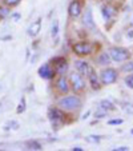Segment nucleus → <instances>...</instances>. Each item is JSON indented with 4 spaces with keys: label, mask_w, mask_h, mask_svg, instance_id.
Wrapping results in <instances>:
<instances>
[{
    "label": "nucleus",
    "mask_w": 133,
    "mask_h": 151,
    "mask_svg": "<svg viewBox=\"0 0 133 151\" xmlns=\"http://www.w3.org/2000/svg\"><path fill=\"white\" fill-rule=\"evenodd\" d=\"M56 106L64 112H76L83 109V99L79 94H65L56 100Z\"/></svg>",
    "instance_id": "obj_1"
},
{
    "label": "nucleus",
    "mask_w": 133,
    "mask_h": 151,
    "mask_svg": "<svg viewBox=\"0 0 133 151\" xmlns=\"http://www.w3.org/2000/svg\"><path fill=\"white\" fill-rule=\"evenodd\" d=\"M68 80H69V86H71V91L73 92V94L80 95L87 90L88 82L85 80V76L80 75L77 71H73L72 74H69Z\"/></svg>",
    "instance_id": "obj_2"
},
{
    "label": "nucleus",
    "mask_w": 133,
    "mask_h": 151,
    "mask_svg": "<svg viewBox=\"0 0 133 151\" xmlns=\"http://www.w3.org/2000/svg\"><path fill=\"white\" fill-rule=\"evenodd\" d=\"M95 51V44L87 40H81V42H76L72 44V52L80 58H85L92 55Z\"/></svg>",
    "instance_id": "obj_3"
},
{
    "label": "nucleus",
    "mask_w": 133,
    "mask_h": 151,
    "mask_svg": "<svg viewBox=\"0 0 133 151\" xmlns=\"http://www.w3.org/2000/svg\"><path fill=\"white\" fill-rule=\"evenodd\" d=\"M99 76H100V82H101L102 86H110L117 82V79H119V71L116 68H112V67L108 66V67H104L99 72Z\"/></svg>",
    "instance_id": "obj_4"
},
{
    "label": "nucleus",
    "mask_w": 133,
    "mask_h": 151,
    "mask_svg": "<svg viewBox=\"0 0 133 151\" xmlns=\"http://www.w3.org/2000/svg\"><path fill=\"white\" fill-rule=\"evenodd\" d=\"M108 52H109V55H110L112 62L124 63V62H127L128 59H130V51L128 48H124V47L113 46L108 50Z\"/></svg>",
    "instance_id": "obj_5"
},
{
    "label": "nucleus",
    "mask_w": 133,
    "mask_h": 151,
    "mask_svg": "<svg viewBox=\"0 0 133 151\" xmlns=\"http://www.w3.org/2000/svg\"><path fill=\"white\" fill-rule=\"evenodd\" d=\"M53 87H55V92L57 95H65L71 92V86H69V80L68 78L65 75H59V76L55 79V83H53Z\"/></svg>",
    "instance_id": "obj_6"
},
{
    "label": "nucleus",
    "mask_w": 133,
    "mask_h": 151,
    "mask_svg": "<svg viewBox=\"0 0 133 151\" xmlns=\"http://www.w3.org/2000/svg\"><path fill=\"white\" fill-rule=\"evenodd\" d=\"M48 116H49V120H51L52 126H55L56 128H59L60 124L64 123V118H65V114L61 109L59 107H51L48 110Z\"/></svg>",
    "instance_id": "obj_7"
},
{
    "label": "nucleus",
    "mask_w": 133,
    "mask_h": 151,
    "mask_svg": "<svg viewBox=\"0 0 133 151\" xmlns=\"http://www.w3.org/2000/svg\"><path fill=\"white\" fill-rule=\"evenodd\" d=\"M37 74H39V76L44 80H52L55 76H56V72H55V68L51 64V62L41 64V66L39 67V70H37Z\"/></svg>",
    "instance_id": "obj_8"
},
{
    "label": "nucleus",
    "mask_w": 133,
    "mask_h": 151,
    "mask_svg": "<svg viewBox=\"0 0 133 151\" xmlns=\"http://www.w3.org/2000/svg\"><path fill=\"white\" fill-rule=\"evenodd\" d=\"M83 24L87 29L92 32H96L97 31V27L96 23H95V19H93V11L92 8H87L84 12V16H83Z\"/></svg>",
    "instance_id": "obj_9"
},
{
    "label": "nucleus",
    "mask_w": 133,
    "mask_h": 151,
    "mask_svg": "<svg viewBox=\"0 0 133 151\" xmlns=\"http://www.w3.org/2000/svg\"><path fill=\"white\" fill-rule=\"evenodd\" d=\"M93 68V67L89 64V62H87L85 59H77L75 60V71H77L80 75L87 78V75L89 74V71Z\"/></svg>",
    "instance_id": "obj_10"
},
{
    "label": "nucleus",
    "mask_w": 133,
    "mask_h": 151,
    "mask_svg": "<svg viewBox=\"0 0 133 151\" xmlns=\"http://www.w3.org/2000/svg\"><path fill=\"white\" fill-rule=\"evenodd\" d=\"M87 79H88V84L91 86V88L95 90V91H99L102 87L101 82H100V76H99V74L95 71V68H92L91 71H89V74L87 75Z\"/></svg>",
    "instance_id": "obj_11"
},
{
    "label": "nucleus",
    "mask_w": 133,
    "mask_h": 151,
    "mask_svg": "<svg viewBox=\"0 0 133 151\" xmlns=\"http://www.w3.org/2000/svg\"><path fill=\"white\" fill-rule=\"evenodd\" d=\"M83 12V4L80 0H71V3L68 6V16L72 19H76L81 15Z\"/></svg>",
    "instance_id": "obj_12"
},
{
    "label": "nucleus",
    "mask_w": 133,
    "mask_h": 151,
    "mask_svg": "<svg viewBox=\"0 0 133 151\" xmlns=\"http://www.w3.org/2000/svg\"><path fill=\"white\" fill-rule=\"evenodd\" d=\"M112 63V59H110V55L108 51H102L100 52L96 56V64L100 67H108Z\"/></svg>",
    "instance_id": "obj_13"
},
{
    "label": "nucleus",
    "mask_w": 133,
    "mask_h": 151,
    "mask_svg": "<svg viewBox=\"0 0 133 151\" xmlns=\"http://www.w3.org/2000/svg\"><path fill=\"white\" fill-rule=\"evenodd\" d=\"M115 14H116V9L110 6V4H104V6L101 7V15H102L105 22L112 19V17L115 16Z\"/></svg>",
    "instance_id": "obj_14"
},
{
    "label": "nucleus",
    "mask_w": 133,
    "mask_h": 151,
    "mask_svg": "<svg viewBox=\"0 0 133 151\" xmlns=\"http://www.w3.org/2000/svg\"><path fill=\"white\" fill-rule=\"evenodd\" d=\"M40 29H41V19H37V20H35L33 23L31 24V27L28 28V35L32 37L37 36Z\"/></svg>",
    "instance_id": "obj_15"
},
{
    "label": "nucleus",
    "mask_w": 133,
    "mask_h": 151,
    "mask_svg": "<svg viewBox=\"0 0 133 151\" xmlns=\"http://www.w3.org/2000/svg\"><path fill=\"white\" fill-rule=\"evenodd\" d=\"M53 68H55V72H56L57 76H59V75H65L67 71H68V62L64 60V62H61V63H59V64H56V66H53Z\"/></svg>",
    "instance_id": "obj_16"
},
{
    "label": "nucleus",
    "mask_w": 133,
    "mask_h": 151,
    "mask_svg": "<svg viewBox=\"0 0 133 151\" xmlns=\"http://www.w3.org/2000/svg\"><path fill=\"white\" fill-rule=\"evenodd\" d=\"M99 107H101V109H104L105 111H115L116 110V106H115V103L112 102V100H109V99H102V100H100V103H99Z\"/></svg>",
    "instance_id": "obj_17"
},
{
    "label": "nucleus",
    "mask_w": 133,
    "mask_h": 151,
    "mask_svg": "<svg viewBox=\"0 0 133 151\" xmlns=\"http://www.w3.org/2000/svg\"><path fill=\"white\" fill-rule=\"evenodd\" d=\"M120 71L124 74H130L133 72V59H128L127 62L122 63V66L120 67Z\"/></svg>",
    "instance_id": "obj_18"
},
{
    "label": "nucleus",
    "mask_w": 133,
    "mask_h": 151,
    "mask_svg": "<svg viewBox=\"0 0 133 151\" xmlns=\"http://www.w3.org/2000/svg\"><path fill=\"white\" fill-rule=\"evenodd\" d=\"M11 15V8L6 4H0V20H4Z\"/></svg>",
    "instance_id": "obj_19"
},
{
    "label": "nucleus",
    "mask_w": 133,
    "mask_h": 151,
    "mask_svg": "<svg viewBox=\"0 0 133 151\" xmlns=\"http://www.w3.org/2000/svg\"><path fill=\"white\" fill-rule=\"evenodd\" d=\"M59 31H60L59 20L53 19V22H52V26H51V35H52V37H56L57 35H59Z\"/></svg>",
    "instance_id": "obj_20"
},
{
    "label": "nucleus",
    "mask_w": 133,
    "mask_h": 151,
    "mask_svg": "<svg viewBox=\"0 0 133 151\" xmlns=\"http://www.w3.org/2000/svg\"><path fill=\"white\" fill-rule=\"evenodd\" d=\"M27 147H28L29 150H36V151L43 150L41 145H40L37 140H28V142H27Z\"/></svg>",
    "instance_id": "obj_21"
},
{
    "label": "nucleus",
    "mask_w": 133,
    "mask_h": 151,
    "mask_svg": "<svg viewBox=\"0 0 133 151\" xmlns=\"http://www.w3.org/2000/svg\"><path fill=\"white\" fill-rule=\"evenodd\" d=\"M124 83H125V86H127L128 88L133 90V72H130V74H127V75H125Z\"/></svg>",
    "instance_id": "obj_22"
},
{
    "label": "nucleus",
    "mask_w": 133,
    "mask_h": 151,
    "mask_svg": "<svg viewBox=\"0 0 133 151\" xmlns=\"http://www.w3.org/2000/svg\"><path fill=\"white\" fill-rule=\"evenodd\" d=\"M95 118L96 119H104L105 116H108V111H105L104 109H101V107H99L97 109V111H95Z\"/></svg>",
    "instance_id": "obj_23"
},
{
    "label": "nucleus",
    "mask_w": 133,
    "mask_h": 151,
    "mask_svg": "<svg viewBox=\"0 0 133 151\" xmlns=\"http://www.w3.org/2000/svg\"><path fill=\"white\" fill-rule=\"evenodd\" d=\"M21 1H23V0H3V4H6L9 8H14V7L19 6Z\"/></svg>",
    "instance_id": "obj_24"
},
{
    "label": "nucleus",
    "mask_w": 133,
    "mask_h": 151,
    "mask_svg": "<svg viewBox=\"0 0 133 151\" xmlns=\"http://www.w3.org/2000/svg\"><path fill=\"white\" fill-rule=\"evenodd\" d=\"M26 111V98H21V100H20L19 103V107H17L16 112L17 114H23V112Z\"/></svg>",
    "instance_id": "obj_25"
},
{
    "label": "nucleus",
    "mask_w": 133,
    "mask_h": 151,
    "mask_svg": "<svg viewBox=\"0 0 133 151\" xmlns=\"http://www.w3.org/2000/svg\"><path fill=\"white\" fill-rule=\"evenodd\" d=\"M85 140L89 143H99L101 140V137H99V135H89V137L85 138Z\"/></svg>",
    "instance_id": "obj_26"
},
{
    "label": "nucleus",
    "mask_w": 133,
    "mask_h": 151,
    "mask_svg": "<svg viewBox=\"0 0 133 151\" xmlns=\"http://www.w3.org/2000/svg\"><path fill=\"white\" fill-rule=\"evenodd\" d=\"M64 60H67L64 56H55V58H52V59H51V64H52V66H56V64L64 62Z\"/></svg>",
    "instance_id": "obj_27"
},
{
    "label": "nucleus",
    "mask_w": 133,
    "mask_h": 151,
    "mask_svg": "<svg viewBox=\"0 0 133 151\" xmlns=\"http://www.w3.org/2000/svg\"><path fill=\"white\" fill-rule=\"evenodd\" d=\"M122 123H124V120L120 119V118H116V119L108 120V124H109V126H120V124H122Z\"/></svg>",
    "instance_id": "obj_28"
},
{
    "label": "nucleus",
    "mask_w": 133,
    "mask_h": 151,
    "mask_svg": "<svg viewBox=\"0 0 133 151\" xmlns=\"http://www.w3.org/2000/svg\"><path fill=\"white\" fill-rule=\"evenodd\" d=\"M124 111L127 112V114H133V104H125Z\"/></svg>",
    "instance_id": "obj_29"
},
{
    "label": "nucleus",
    "mask_w": 133,
    "mask_h": 151,
    "mask_svg": "<svg viewBox=\"0 0 133 151\" xmlns=\"http://www.w3.org/2000/svg\"><path fill=\"white\" fill-rule=\"evenodd\" d=\"M113 151H129V147L128 146H120V147H116V148H112Z\"/></svg>",
    "instance_id": "obj_30"
},
{
    "label": "nucleus",
    "mask_w": 133,
    "mask_h": 151,
    "mask_svg": "<svg viewBox=\"0 0 133 151\" xmlns=\"http://www.w3.org/2000/svg\"><path fill=\"white\" fill-rule=\"evenodd\" d=\"M11 17L12 19H15V22H17V20L20 19V15L19 14H11Z\"/></svg>",
    "instance_id": "obj_31"
},
{
    "label": "nucleus",
    "mask_w": 133,
    "mask_h": 151,
    "mask_svg": "<svg viewBox=\"0 0 133 151\" xmlns=\"http://www.w3.org/2000/svg\"><path fill=\"white\" fill-rule=\"evenodd\" d=\"M72 151H84V148H81L80 146H75V147H72Z\"/></svg>",
    "instance_id": "obj_32"
},
{
    "label": "nucleus",
    "mask_w": 133,
    "mask_h": 151,
    "mask_svg": "<svg viewBox=\"0 0 133 151\" xmlns=\"http://www.w3.org/2000/svg\"><path fill=\"white\" fill-rule=\"evenodd\" d=\"M91 114V111H87V114H84V116H83V119H87L88 118V115Z\"/></svg>",
    "instance_id": "obj_33"
},
{
    "label": "nucleus",
    "mask_w": 133,
    "mask_h": 151,
    "mask_svg": "<svg viewBox=\"0 0 133 151\" xmlns=\"http://www.w3.org/2000/svg\"><path fill=\"white\" fill-rule=\"evenodd\" d=\"M128 36H129V37H132V36H133V31H130L129 34H128Z\"/></svg>",
    "instance_id": "obj_34"
},
{
    "label": "nucleus",
    "mask_w": 133,
    "mask_h": 151,
    "mask_svg": "<svg viewBox=\"0 0 133 151\" xmlns=\"http://www.w3.org/2000/svg\"><path fill=\"white\" fill-rule=\"evenodd\" d=\"M130 134H132V135H133V128H132V130H130Z\"/></svg>",
    "instance_id": "obj_35"
},
{
    "label": "nucleus",
    "mask_w": 133,
    "mask_h": 151,
    "mask_svg": "<svg viewBox=\"0 0 133 151\" xmlns=\"http://www.w3.org/2000/svg\"><path fill=\"white\" fill-rule=\"evenodd\" d=\"M0 4H3V0H0Z\"/></svg>",
    "instance_id": "obj_36"
},
{
    "label": "nucleus",
    "mask_w": 133,
    "mask_h": 151,
    "mask_svg": "<svg viewBox=\"0 0 133 151\" xmlns=\"http://www.w3.org/2000/svg\"><path fill=\"white\" fill-rule=\"evenodd\" d=\"M102 1H110V0H102Z\"/></svg>",
    "instance_id": "obj_37"
}]
</instances>
